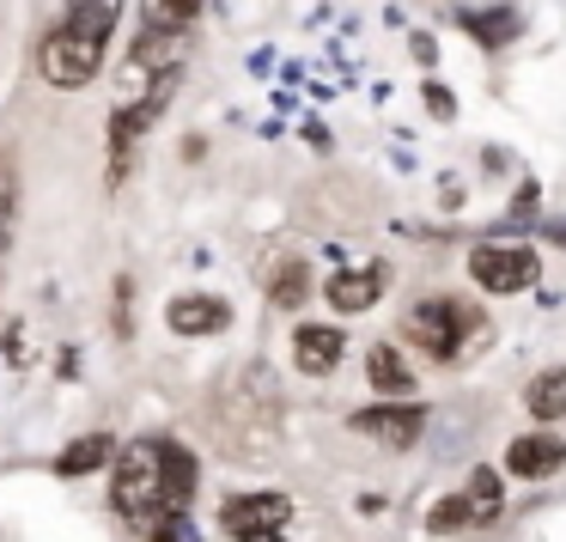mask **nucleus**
Instances as JSON below:
<instances>
[{"instance_id": "nucleus-1", "label": "nucleus", "mask_w": 566, "mask_h": 542, "mask_svg": "<svg viewBox=\"0 0 566 542\" xmlns=\"http://www.w3.org/2000/svg\"><path fill=\"white\" fill-rule=\"evenodd\" d=\"M111 505L135 524H171V493H165V445L159 439H128L116 445L111 463Z\"/></svg>"}, {"instance_id": "nucleus-2", "label": "nucleus", "mask_w": 566, "mask_h": 542, "mask_svg": "<svg viewBox=\"0 0 566 542\" xmlns=\"http://www.w3.org/2000/svg\"><path fill=\"white\" fill-rule=\"evenodd\" d=\"M104 50H111V31H92V25H80V19H62L38 50V74L50 80L55 92H80V86L98 80Z\"/></svg>"}, {"instance_id": "nucleus-3", "label": "nucleus", "mask_w": 566, "mask_h": 542, "mask_svg": "<svg viewBox=\"0 0 566 542\" xmlns=\"http://www.w3.org/2000/svg\"><path fill=\"white\" fill-rule=\"evenodd\" d=\"M402 330H408V342L427 347L432 359H457V354H463V335H481L488 323H481L463 299H427V305L408 311Z\"/></svg>"}, {"instance_id": "nucleus-4", "label": "nucleus", "mask_w": 566, "mask_h": 542, "mask_svg": "<svg viewBox=\"0 0 566 542\" xmlns=\"http://www.w3.org/2000/svg\"><path fill=\"white\" fill-rule=\"evenodd\" d=\"M536 274H542V262L530 244H475V257H469V281L481 293H530Z\"/></svg>"}, {"instance_id": "nucleus-5", "label": "nucleus", "mask_w": 566, "mask_h": 542, "mask_svg": "<svg viewBox=\"0 0 566 542\" xmlns=\"http://www.w3.org/2000/svg\"><path fill=\"white\" fill-rule=\"evenodd\" d=\"M420 427H427V408L402 403V396H396V403H384V408H359V415H354V432H366V439H378V445H396V451H402V445H415Z\"/></svg>"}, {"instance_id": "nucleus-6", "label": "nucleus", "mask_w": 566, "mask_h": 542, "mask_svg": "<svg viewBox=\"0 0 566 542\" xmlns=\"http://www.w3.org/2000/svg\"><path fill=\"white\" fill-rule=\"evenodd\" d=\"M560 469H566V445L554 432H524V439L505 445V476H517V481H548Z\"/></svg>"}, {"instance_id": "nucleus-7", "label": "nucleus", "mask_w": 566, "mask_h": 542, "mask_svg": "<svg viewBox=\"0 0 566 542\" xmlns=\"http://www.w3.org/2000/svg\"><path fill=\"white\" fill-rule=\"evenodd\" d=\"M286 518H293V500H286V493H232L220 524L232 530V536H250V530H281Z\"/></svg>"}, {"instance_id": "nucleus-8", "label": "nucleus", "mask_w": 566, "mask_h": 542, "mask_svg": "<svg viewBox=\"0 0 566 542\" xmlns=\"http://www.w3.org/2000/svg\"><path fill=\"white\" fill-rule=\"evenodd\" d=\"M347 354V335L335 330V323H298L293 330V366L305 372V378H323V372H335Z\"/></svg>"}, {"instance_id": "nucleus-9", "label": "nucleus", "mask_w": 566, "mask_h": 542, "mask_svg": "<svg viewBox=\"0 0 566 542\" xmlns=\"http://www.w3.org/2000/svg\"><path fill=\"white\" fill-rule=\"evenodd\" d=\"M323 299H329L342 317H354V311H371L384 299V269L371 262V269H342L323 281Z\"/></svg>"}, {"instance_id": "nucleus-10", "label": "nucleus", "mask_w": 566, "mask_h": 542, "mask_svg": "<svg viewBox=\"0 0 566 542\" xmlns=\"http://www.w3.org/2000/svg\"><path fill=\"white\" fill-rule=\"evenodd\" d=\"M165 323H171L177 335H220L226 323H232V311H226V299H208V293H177L171 305H165Z\"/></svg>"}, {"instance_id": "nucleus-11", "label": "nucleus", "mask_w": 566, "mask_h": 542, "mask_svg": "<svg viewBox=\"0 0 566 542\" xmlns=\"http://www.w3.org/2000/svg\"><path fill=\"white\" fill-rule=\"evenodd\" d=\"M104 463H116V439H111V432H80V439L55 457V476L80 481V476H98Z\"/></svg>"}, {"instance_id": "nucleus-12", "label": "nucleus", "mask_w": 566, "mask_h": 542, "mask_svg": "<svg viewBox=\"0 0 566 542\" xmlns=\"http://www.w3.org/2000/svg\"><path fill=\"white\" fill-rule=\"evenodd\" d=\"M366 378L378 396H415V372L402 366V354L396 347H371L366 354Z\"/></svg>"}, {"instance_id": "nucleus-13", "label": "nucleus", "mask_w": 566, "mask_h": 542, "mask_svg": "<svg viewBox=\"0 0 566 542\" xmlns=\"http://www.w3.org/2000/svg\"><path fill=\"white\" fill-rule=\"evenodd\" d=\"M159 445H165V493H171V512H184L196 500V457L171 439H159Z\"/></svg>"}, {"instance_id": "nucleus-14", "label": "nucleus", "mask_w": 566, "mask_h": 542, "mask_svg": "<svg viewBox=\"0 0 566 542\" xmlns=\"http://www.w3.org/2000/svg\"><path fill=\"white\" fill-rule=\"evenodd\" d=\"M475 524H481V512H475L469 493H444V500L427 512V530H439V536H457V530H475Z\"/></svg>"}, {"instance_id": "nucleus-15", "label": "nucleus", "mask_w": 566, "mask_h": 542, "mask_svg": "<svg viewBox=\"0 0 566 542\" xmlns=\"http://www.w3.org/2000/svg\"><path fill=\"white\" fill-rule=\"evenodd\" d=\"M530 415H536V420H560L566 415V366L560 372H542V378L530 384Z\"/></svg>"}, {"instance_id": "nucleus-16", "label": "nucleus", "mask_w": 566, "mask_h": 542, "mask_svg": "<svg viewBox=\"0 0 566 542\" xmlns=\"http://www.w3.org/2000/svg\"><path fill=\"white\" fill-rule=\"evenodd\" d=\"M469 500H475V512H481V524H493L500 518V500H505V488H500V469H469Z\"/></svg>"}, {"instance_id": "nucleus-17", "label": "nucleus", "mask_w": 566, "mask_h": 542, "mask_svg": "<svg viewBox=\"0 0 566 542\" xmlns=\"http://www.w3.org/2000/svg\"><path fill=\"white\" fill-rule=\"evenodd\" d=\"M305 293H311V274H305V262H286V269H281V281L269 286V299H274L281 311L305 305Z\"/></svg>"}, {"instance_id": "nucleus-18", "label": "nucleus", "mask_w": 566, "mask_h": 542, "mask_svg": "<svg viewBox=\"0 0 566 542\" xmlns=\"http://www.w3.org/2000/svg\"><path fill=\"white\" fill-rule=\"evenodd\" d=\"M469 31H481V43L500 50V43L512 38V13H481V19H469Z\"/></svg>"}, {"instance_id": "nucleus-19", "label": "nucleus", "mask_w": 566, "mask_h": 542, "mask_svg": "<svg viewBox=\"0 0 566 542\" xmlns=\"http://www.w3.org/2000/svg\"><path fill=\"white\" fill-rule=\"evenodd\" d=\"M7 208H13V159L0 153V232H7Z\"/></svg>"}, {"instance_id": "nucleus-20", "label": "nucleus", "mask_w": 566, "mask_h": 542, "mask_svg": "<svg viewBox=\"0 0 566 542\" xmlns=\"http://www.w3.org/2000/svg\"><path fill=\"white\" fill-rule=\"evenodd\" d=\"M159 13H165V19H196L201 0H159Z\"/></svg>"}, {"instance_id": "nucleus-21", "label": "nucleus", "mask_w": 566, "mask_h": 542, "mask_svg": "<svg viewBox=\"0 0 566 542\" xmlns=\"http://www.w3.org/2000/svg\"><path fill=\"white\" fill-rule=\"evenodd\" d=\"M427 104H432V116H451V92L444 86H427Z\"/></svg>"}, {"instance_id": "nucleus-22", "label": "nucleus", "mask_w": 566, "mask_h": 542, "mask_svg": "<svg viewBox=\"0 0 566 542\" xmlns=\"http://www.w3.org/2000/svg\"><path fill=\"white\" fill-rule=\"evenodd\" d=\"M238 542H281V530H250V536H238Z\"/></svg>"}, {"instance_id": "nucleus-23", "label": "nucleus", "mask_w": 566, "mask_h": 542, "mask_svg": "<svg viewBox=\"0 0 566 542\" xmlns=\"http://www.w3.org/2000/svg\"><path fill=\"white\" fill-rule=\"evenodd\" d=\"M0 257H7V232H0Z\"/></svg>"}]
</instances>
